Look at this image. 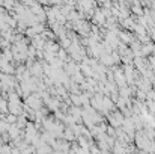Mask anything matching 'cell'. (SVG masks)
<instances>
[{
    "instance_id": "1",
    "label": "cell",
    "mask_w": 155,
    "mask_h": 154,
    "mask_svg": "<svg viewBox=\"0 0 155 154\" xmlns=\"http://www.w3.org/2000/svg\"><path fill=\"white\" fill-rule=\"evenodd\" d=\"M110 119H111V124L114 125V127H119V125H122L124 124V116L119 113V112H113L111 115H110Z\"/></svg>"
}]
</instances>
